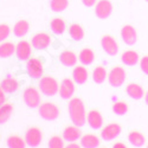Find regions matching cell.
Masks as SVG:
<instances>
[{
    "label": "cell",
    "instance_id": "obj_18",
    "mask_svg": "<svg viewBox=\"0 0 148 148\" xmlns=\"http://www.w3.org/2000/svg\"><path fill=\"white\" fill-rule=\"evenodd\" d=\"M88 77H89V72L84 68V65L75 66V69L72 70V79L77 84H84L88 81Z\"/></svg>",
    "mask_w": 148,
    "mask_h": 148
},
{
    "label": "cell",
    "instance_id": "obj_28",
    "mask_svg": "<svg viewBox=\"0 0 148 148\" xmlns=\"http://www.w3.org/2000/svg\"><path fill=\"white\" fill-rule=\"evenodd\" d=\"M50 29L53 34L60 36L65 32V21L62 18H53L50 21Z\"/></svg>",
    "mask_w": 148,
    "mask_h": 148
},
{
    "label": "cell",
    "instance_id": "obj_6",
    "mask_svg": "<svg viewBox=\"0 0 148 148\" xmlns=\"http://www.w3.org/2000/svg\"><path fill=\"white\" fill-rule=\"evenodd\" d=\"M108 83L114 88H119L126 82L127 72L122 66H114L108 73Z\"/></svg>",
    "mask_w": 148,
    "mask_h": 148
},
{
    "label": "cell",
    "instance_id": "obj_5",
    "mask_svg": "<svg viewBox=\"0 0 148 148\" xmlns=\"http://www.w3.org/2000/svg\"><path fill=\"white\" fill-rule=\"evenodd\" d=\"M25 69L29 73V76L37 79V78H40L43 77V73H44V65L42 63V60L37 57H30L26 60V64H25Z\"/></svg>",
    "mask_w": 148,
    "mask_h": 148
},
{
    "label": "cell",
    "instance_id": "obj_26",
    "mask_svg": "<svg viewBox=\"0 0 148 148\" xmlns=\"http://www.w3.org/2000/svg\"><path fill=\"white\" fill-rule=\"evenodd\" d=\"M16 53V45L11 42L0 43V58H10Z\"/></svg>",
    "mask_w": 148,
    "mask_h": 148
},
{
    "label": "cell",
    "instance_id": "obj_14",
    "mask_svg": "<svg viewBox=\"0 0 148 148\" xmlns=\"http://www.w3.org/2000/svg\"><path fill=\"white\" fill-rule=\"evenodd\" d=\"M32 55V44L27 40H20L16 45V56L20 60H27Z\"/></svg>",
    "mask_w": 148,
    "mask_h": 148
},
{
    "label": "cell",
    "instance_id": "obj_23",
    "mask_svg": "<svg viewBox=\"0 0 148 148\" xmlns=\"http://www.w3.org/2000/svg\"><path fill=\"white\" fill-rule=\"evenodd\" d=\"M3 90L6 94H13L19 89V83L16 78L13 77H6L5 79H3V82L0 83Z\"/></svg>",
    "mask_w": 148,
    "mask_h": 148
},
{
    "label": "cell",
    "instance_id": "obj_29",
    "mask_svg": "<svg viewBox=\"0 0 148 148\" xmlns=\"http://www.w3.org/2000/svg\"><path fill=\"white\" fill-rule=\"evenodd\" d=\"M13 113V106L11 103H4L3 106H0V125H4L6 123Z\"/></svg>",
    "mask_w": 148,
    "mask_h": 148
},
{
    "label": "cell",
    "instance_id": "obj_27",
    "mask_svg": "<svg viewBox=\"0 0 148 148\" xmlns=\"http://www.w3.org/2000/svg\"><path fill=\"white\" fill-rule=\"evenodd\" d=\"M108 77V72L106 70L104 66L102 65H98L92 71V81L96 83V84H102L104 83V81L107 79Z\"/></svg>",
    "mask_w": 148,
    "mask_h": 148
},
{
    "label": "cell",
    "instance_id": "obj_16",
    "mask_svg": "<svg viewBox=\"0 0 148 148\" xmlns=\"http://www.w3.org/2000/svg\"><path fill=\"white\" fill-rule=\"evenodd\" d=\"M87 122L92 129H100L103 126V116L98 110H90L87 114Z\"/></svg>",
    "mask_w": 148,
    "mask_h": 148
},
{
    "label": "cell",
    "instance_id": "obj_15",
    "mask_svg": "<svg viewBox=\"0 0 148 148\" xmlns=\"http://www.w3.org/2000/svg\"><path fill=\"white\" fill-rule=\"evenodd\" d=\"M81 136H82V132H81L79 127L75 126V125L65 127L63 133H62V138L66 142H76L77 140L81 139Z\"/></svg>",
    "mask_w": 148,
    "mask_h": 148
},
{
    "label": "cell",
    "instance_id": "obj_13",
    "mask_svg": "<svg viewBox=\"0 0 148 148\" xmlns=\"http://www.w3.org/2000/svg\"><path fill=\"white\" fill-rule=\"evenodd\" d=\"M121 38L127 45H135L138 42V32L134 26L125 25L121 29Z\"/></svg>",
    "mask_w": 148,
    "mask_h": 148
},
{
    "label": "cell",
    "instance_id": "obj_38",
    "mask_svg": "<svg viewBox=\"0 0 148 148\" xmlns=\"http://www.w3.org/2000/svg\"><path fill=\"white\" fill-rule=\"evenodd\" d=\"M96 3H97V0H82V4L87 7H92L96 5Z\"/></svg>",
    "mask_w": 148,
    "mask_h": 148
},
{
    "label": "cell",
    "instance_id": "obj_31",
    "mask_svg": "<svg viewBox=\"0 0 148 148\" xmlns=\"http://www.w3.org/2000/svg\"><path fill=\"white\" fill-rule=\"evenodd\" d=\"M6 143L8 148H26L25 139L18 136V135H11V136H8Z\"/></svg>",
    "mask_w": 148,
    "mask_h": 148
},
{
    "label": "cell",
    "instance_id": "obj_36",
    "mask_svg": "<svg viewBox=\"0 0 148 148\" xmlns=\"http://www.w3.org/2000/svg\"><path fill=\"white\" fill-rule=\"evenodd\" d=\"M140 68L143 73L148 75V56H143L140 59Z\"/></svg>",
    "mask_w": 148,
    "mask_h": 148
},
{
    "label": "cell",
    "instance_id": "obj_7",
    "mask_svg": "<svg viewBox=\"0 0 148 148\" xmlns=\"http://www.w3.org/2000/svg\"><path fill=\"white\" fill-rule=\"evenodd\" d=\"M24 139H25V142L29 147L37 148L38 146H40L43 141V133L38 127H30L25 132Z\"/></svg>",
    "mask_w": 148,
    "mask_h": 148
},
{
    "label": "cell",
    "instance_id": "obj_21",
    "mask_svg": "<svg viewBox=\"0 0 148 148\" xmlns=\"http://www.w3.org/2000/svg\"><path fill=\"white\" fill-rule=\"evenodd\" d=\"M78 57L73 51H63L59 56V62L65 66H75Z\"/></svg>",
    "mask_w": 148,
    "mask_h": 148
},
{
    "label": "cell",
    "instance_id": "obj_20",
    "mask_svg": "<svg viewBox=\"0 0 148 148\" xmlns=\"http://www.w3.org/2000/svg\"><path fill=\"white\" fill-rule=\"evenodd\" d=\"M121 60L123 64H126L128 66H134L135 64H138L140 62V56L136 51L134 50H127L122 53L121 56Z\"/></svg>",
    "mask_w": 148,
    "mask_h": 148
},
{
    "label": "cell",
    "instance_id": "obj_22",
    "mask_svg": "<svg viewBox=\"0 0 148 148\" xmlns=\"http://www.w3.org/2000/svg\"><path fill=\"white\" fill-rule=\"evenodd\" d=\"M128 141L134 147H142L146 143V136L139 130H132L128 134Z\"/></svg>",
    "mask_w": 148,
    "mask_h": 148
},
{
    "label": "cell",
    "instance_id": "obj_4",
    "mask_svg": "<svg viewBox=\"0 0 148 148\" xmlns=\"http://www.w3.org/2000/svg\"><path fill=\"white\" fill-rule=\"evenodd\" d=\"M38 113L40 117L46 121H55L59 116V108L52 102H43L38 107Z\"/></svg>",
    "mask_w": 148,
    "mask_h": 148
},
{
    "label": "cell",
    "instance_id": "obj_33",
    "mask_svg": "<svg viewBox=\"0 0 148 148\" xmlns=\"http://www.w3.org/2000/svg\"><path fill=\"white\" fill-rule=\"evenodd\" d=\"M129 110V107L128 104L125 102V101H117L113 104V112L116 114V115H126Z\"/></svg>",
    "mask_w": 148,
    "mask_h": 148
},
{
    "label": "cell",
    "instance_id": "obj_9",
    "mask_svg": "<svg viewBox=\"0 0 148 148\" xmlns=\"http://www.w3.org/2000/svg\"><path fill=\"white\" fill-rule=\"evenodd\" d=\"M75 90H76L75 81L71 78H64L59 84L58 94L63 100H70V98H72L73 94H75Z\"/></svg>",
    "mask_w": 148,
    "mask_h": 148
},
{
    "label": "cell",
    "instance_id": "obj_12",
    "mask_svg": "<svg viewBox=\"0 0 148 148\" xmlns=\"http://www.w3.org/2000/svg\"><path fill=\"white\" fill-rule=\"evenodd\" d=\"M51 40H52L51 37L47 33L40 32V33H37L32 37L31 44L36 50H44V49H47L51 45Z\"/></svg>",
    "mask_w": 148,
    "mask_h": 148
},
{
    "label": "cell",
    "instance_id": "obj_8",
    "mask_svg": "<svg viewBox=\"0 0 148 148\" xmlns=\"http://www.w3.org/2000/svg\"><path fill=\"white\" fill-rule=\"evenodd\" d=\"M101 46L109 56H116L119 53V44L116 39L110 34H104L101 38Z\"/></svg>",
    "mask_w": 148,
    "mask_h": 148
},
{
    "label": "cell",
    "instance_id": "obj_37",
    "mask_svg": "<svg viewBox=\"0 0 148 148\" xmlns=\"http://www.w3.org/2000/svg\"><path fill=\"white\" fill-rule=\"evenodd\" d=\"M4 103H6V92L3 90L1 85H0V106H3Z\"/></svg>",
    "mask_w": 148,
    "mask_h": 148
},
{
    "label": "cell",
    "instance_id": "obj_19",
    "mask_svg": "<svg viewBox=\"0 0 148 148\" xmlns=\"http://www.w3.org/2000/svg\"><path fill=\"white\" fill-rule=\"evenodd\" d=\"M126 92L127 95L133 98V100H141L145 96V90L138 83H129L126 87Z\"/></svg>",
    "mask_w": 148,
    "mask_h": 148
},
{
    "label": "cell",
    "instance_id": "obj_40",
    "mask_svg": "<svg viewBox=\"0 0 148 148\" xmlns=\"http://www.w3.org/2000/svg\"><path fill=\"white\" fill-rule=\"evenodd\" d=\"M113 148H128L127 146H126V143H123V142H115L114 145H113Z\"/></svg>",
    "mask_w": 148,
    "mask_h": 148
},
{
    "label": "cell",
    "instance_id": "obj_43",
    "mask_svg": "<svg viewBox=\"0 0 148 148\" xmlns=\"http://www.w3.org/2000/svg\"><path fill=\"white\" fill-rule=\"evenodd\" d=\"M147 148H148V146H147Z\"/></svg>",
    "mask_w": 148,
    "mask_h": 148
},
{
    "label": "cell",
    "instance_id": "obj_17",
    "mask_svg": "<svg viewBox=\"0 0 148 148\" xmlns=\"http://www.w3.org/2000/svg\"><path fill=\"white\" fill-rule=\"evenodd\" d=\"M81 146L83 148H98L101 143L100 138L95 134H84L81 136Z\"/></svg>",
    "mask_w": 148,
    "mask_h": 148
},
{
    "label": "cell",
    "instance_id": "obj_10",
    "mask_svg": "<svg viewBox=\"0 0 148 148\" xmlns=\"http://www.w3.org/2000/svg\"><path fill=\"white\" fill-rule=\"evenodd\" d=\"M122 132V127L119 123H109L101 130V138L104 141H112L116 139Z\"/></svg>",
    "mask_w": 148,
    "mask_h": 148
},
{
    "label": "cell",
    "instance_id": "obj_1",
    "mask_svg": "<svg viewBox=\"0 0 148 148\" xmlns=\"http://www.w3.org/2000/svg\"><path fill=\"white\" fill-rule=\"evenodd\" d=\"M68 112H69L71 122L75 126L82 127L85 125V122H87V112H85V106L81 98L78 97L70 98Z\"/></svg>",
    "mask_w": 148,
    "mask_h": 148
},
{
    "label": "cell",
    "instance_id": "obj_42",
    "mask_svg": "<svg viewBox=\"0 0 148 148\" xmlns=\"http://www.w3.org/2000/svg\"><path fill=\"white\" fill-rule=\"evenodd\" d=\"M146 1H147V3H148V0H146Z\"/></svg>",
    "mask_w": 148,
    "mask_h": 148
},
{
    "label": "cell",
    "instance_id": "obj_32",
    "mask_svg": "<svg viewBox=\"0 0 148 148\" xmlns=\"http://www.w3.org/2000/svg\"><path fill=\"white\" fill-rule=\"evenodd\" d=\"M69 6V0H51L50 1V7L56 13H60L68 8Z\"/></svg>",
    "mask_w": 148,
    "mask_h": 148
},
{
    "label": "cell",
    "instance_id": "obj_30",
    "mask_svg": "<svg viewBox=\"0 0 148 148\" xmlns=\"http://www.w3.org/2000/svg\"><path fill=\"white\" fill-rule=\"evenodd\" d=\"M69 34L71 37V39L79 42L84 38V30L83 27L79 25V24H71L70 27H69Z\"/></svg>",
    "mask_w": 148,
    "mask_h": 148
},
{
    "label": "cell",
    "instance_id": "obj_11",
    "mask_svg": "<svg viewBox=\"0 0 148 148\" xmlns=\"http://www.w3.org/2000/svg\"><path fill=\"white\" fill-rule=\"evenodd\" d=\"M113 12V4L109 0H100L95 5V14L98 19H107Z\"/></svg>",
    "mask_w": 148,
    "mask_h": 148
},
{
    "label": "cell",
    "instance_id": "obj_39",
    "mask_svg": "<svg viewBox=\"0 0 148 148\" xmlns=\"http://www.w3.org/2000/svg\"><path fill=\"white\" fill-rule=\"evenodd\" d=\"M64 148H82V146L78 145V143H76V142H69V145L65 146Z\"/></svg>",
    "mask_w": 148,
    "mask_h": 148
},
{
    "label": "cell",
    "instance_id": "obj_3",
    "mask_svg": "<svg viewBox=\"0 0 148 148\" xmlns=\"http://www.w3.org/2000/svg\"><path fill=\"white\" fill-rule=\"evenodd\" d=\"M23 101L29 108H38L42 103V96L40 91L34 88V87H29L24 90L23 94Z\"/></svg>",
    "mask_w": 148,
    "mask_h": 148
},
{
    "label": "cell",
    "instance_id": "obj_24",
    "mask_svg": "<svg viewBox=\"0 0 148 148\" xmlns=\"http://www.w3.org/2000/svg\"><path fill=\"white\" fill-rule=\"evenodd\" d=\"M95 58H96L95 52L91 50V49H88V47L82 49L79 55H78V59H79V62L83 65H90V64H92L95 62Z\"/></svg>",
    "mask_w": 148,
    "mask_h": 148
},
{
    "label": "cell",
    "instance_id": "obj_34",
    "mask_svg": "<svg viewBox=\"0 0 148 148\" xmlns=\"http://www.w3.org/2000/svg\"><path fill=\"white\" fill-rule=\"evenodd\" d=\"M49 148H64V139L62 136H58V135H53V136L50 138L47 143Z\"/></svg>",
    "mask_w": 148,
    "mask_h": 148
},
{
    "label": "cell",
    "instance_id": "obj_2",
    "mask_svg": "<svg viewBox=\"0 0 148 148\" xmlns=\"http://www.w3.org/2000/svg\"><path fill=\"white\" fill-rule=\"evenodd\" d=\"M39 91L45 96H55L58 92L59 83L52 76H43L38 83Z\"/></svg>",
    "mask_w": 148,
    "mask_h": 148
},
{
    "label": "cell",
    "instance_id": "obj_25",
    "mask_svg": "<svg viewBox=\"0 0 148 148\" xmlns=\"http://www.w3.org/2000/svg\"><path fill=\"white\" fill-rule=\"evenodd\" d=\"M30 30V24L26 20H18L13 26V34L17 38H23Z\"/></svg>",
    "mask_w": 148,
    "mask_h": 148
},
{
    "label": "cell",
    "instance_id": "obj_35",
    "mask_svg": "<svg viewBox=\"0 0 148 148\" xmlns=\"http://www.w3.org/2000/svg\"><path fill=\"white\" fill-rule=\"evenodd\" d=\"M11 33V29L7 24H0V43L5 42Z\"/></svg>",
    "mask_w": 148,
    "mask_h": 148
},
{
    "label": "cell",
    "instance_id": "obj_41",
    "mask_svg": "<svg viewBox=\"0 0 148 148\" xmlns=\"http://www.w3.org/2000/svg\"><path fill=\"white\" fill-rule=\"evenodd\" d=\"M143 97H145V102H146V104L148 106V90L146 91V94H145V96H143Z\"/></svg>",
    "mask_w": 148,
    "mask_h": 148
}]
</instances>
